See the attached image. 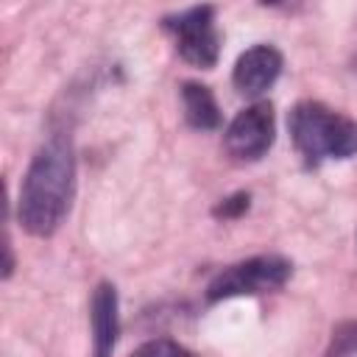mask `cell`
Segmentation results:
<instances>
[{
  "label": "cell",
  "mask_w": 357,
  "mask_h": 357,
  "mask_svg": "<svg viewBox=\"0 0 357 357\" xmlns=\"http://www.w3.org/2000/svg\"><path fill=\"white\" fill-rule=\"evenodd\" d=\"M75 195V153L67 134H50L33 153L22 187L17 218L33 237H50L70 212Z\"/></svg>",
  "instance_id": "cell-1"
},
{
  "label": "cell",
  "mask_w": 357,
  "mask_h": 357,
  "mask_svg": "<svg viewBox=\"0 0 357 357\" xmlns=\"http://www.w3.org/2000/svg\"><path fill=\"white\" fill-rule=\"evenodd\" d=\"M287 128L296 151L310 165L349 159L357 153V120L321 100H298L287 114Z\"/></svg>",
  "instance_id": "cell-2"
},
{
  "label": "cell",
  "mask_w": 357,
  "mask_h": 357,
  "mask_svg": "<svg viewBox=\"0 0 357 357\" xmlns=\"http://www.w3.org/2000/svg\"><path fill=\"white\" fill-rule=\"evenodd\" d=\"M293 276V262L282 254H259L243 262H234L215 273V279L206 284L209 301H226L237 296H259L284 287V282Z\"/></svg>",
  "instance_id": "cell-3"
},
{
  "label": "cell",
  "mask_w": 357,
  "mask_h": 357,
  "mask_svg": "<svg viewBox=\"0 0 357 357\" xmlns=\"http://www.w3.org/2000/svg\"><path fill=\"white\" fill-rule=\"evenodd\" d=\"M162 28L176 39V50L184 61L212 70L220 56V31L215 25L212 6H192L178 14H167Z\"/></svg>",
  "instance_id": "cell-4"
},
{
  "label": "cell",
  "mask_w": 357,
  "mask_h": 357,
  "mask_svg": "<svg viewBox=\"0 0 357 357\" xmlns=\"http://www.w3.org/2000/svg\"><path fill=\"white\" fill-rule=\"evenodd\" d=\"M276 139V117L273 106L265 100H257L234 114L223 134L226 153L234 162H257L262 159Z\"/></svg>",
  "instance_id": "cell-5"
},
{
  "label": "cell",
  "mask_w": 357,
  "mask_h": 357,
  "mask_svg": "<svg viewBox=\"0 0 357 357\" xmlns=\"http://www.w3.org/2000/svg\"><path fill=\"white\" fill-rule=\"evenodd\" d=\"M282 67H284V59L273 45H254L237 56L231 70V84L240 95L257 98L276 84V78L282 75Z\"/></svg>",
  "instance_id": "cell-6"
},
{
  "label": "cell",
  "mask_w": 357,
  "mask_h": 357,
  "mask_svg": "<svg viewBox=\"0 0 357 357\" xmlns=\"http://www.w3.org/2000/svg\"><path fill=\"white\" fill-rule=\"evenodd\" d=\"M89 326H92V357H112L120 332V301L112 282H98L89 298Z\"/></svg>",
  "instance_id": "cell-7"
},
{
  "label": "cell",
  "mask_w": 357,
  "mask_h": 357,
  "mask_svg": "<svg viewBox=\"0 0 357 357\" xmlns=\"http://www.w3.org/2000/svg\"><path fill=\"white\" fill-rule=\"evenodd\" d=\"M181 106H184V120L187 126L198 131H215L220 126V109L209 86L198 81H184L181 84Z\"/></svg>",
  "instance_id": "cell-8"
},
{
  "label": "cell",
  "mask_w": 357,
  "mask_h": 357,
  "mask_svg": "<svg viewBox=\"0 0 357 357\" xmlns=\"http://www.w3.org/2000/svg\"><path fill=\"white\" fill-rule=\"evenodd\" d=\"M321 357H357V321L337 324Z\"/></svg>",
  "instance_id": "cell-9"
},
{
  "label": "cell",
  "mask_w": 357,
  "mask_h": 357,
  "mask_svg": "<svg viewBox=\"0 0 357 357\" xmlns=\"http://www.w3.org/2000/svg\"><path fill=\"white\" fill-rule=\"evenodd\" d=\"M128 357H198L192 354L187 346L167 340V337H156V340H145L142 346H137Z\"/></svg>",
  "instance_id": "cell-10"
},
{
  "label": "cell",
  "mask_w": 357,
  "mask_h": 357,
  "mask_svg": "<svg viewBox=\"0 0 357 357\" xmlns=\"http://www.w3.org/2000/svg\"><path fill=\"white\" fill-rule=\"evenodd\" d=\"M248 206H251V195L248 192H234V195H226L220 204H215L212 215L215 218H223V220H234L243 212H248Z\"/></svg>",
  "instance_id": "cell-11"
},
{
  "label": "cell",
  "mask_w": 357,
  "mask_h": 357,
  "mask_svg": "<svg viewBox=\"0 0 357 357\" xmlns=\"http://www.w3.org/2000/svg\"><path fill=\"white\" fill-rule=\"evenodd\" d=\"M351 67H354V73H357V53H354V59H351Z\"/></svg>",
  "instance_id": "cell-12"
}]
</instances>
